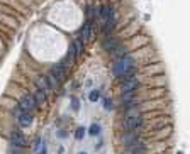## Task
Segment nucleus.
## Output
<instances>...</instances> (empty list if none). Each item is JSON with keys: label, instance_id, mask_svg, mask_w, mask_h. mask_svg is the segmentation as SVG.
Segmentation results:
<instances>
[{"label": "nucleus", "instance_id": "obj_9", "mask_svg": "<svg viewBox=\"0 0 190 154\" xmlns=\"http://www.w3.org/2000/svg\"><path fill=\"white\" fill-rule=\"evenodd\" d=\"M102 46H104V49H105V51H109V53H110L112 49L115 48V46H119V41H117L115 38H109V36H107V38L104 39V42H102Z\"/></svg>", "mask_w": 190, "mask_h": 154}, {"label": "nucleus", "instance_id": "obj_27", "mask_svg": "<svg viewBox=\"0 0 190 154\" xmlns=\"http://www.w3.org/2000/svg\"><path fill=\"white\" fill-rule=\"evenodd\" d=\"M9 154H20V152H15V151H9Z\"/></svg>", "mask_w": 190, "mask_h": 154}, {"label": "nucleus", "instance_id": "obj_10", "mask_svg": "<svg viewBox=\"0 0 190 154\" xmlns=\"http://www.w3.org/2000/svg\"><path fill=\"white\" fill-rule=\"evenodd\" d=\"M92 22L90 21H87L83 24V27H81V38H80V41L81 42H87L88 41V38H90V31H92Z\"/></svg>", "mask_w": 190, "mask_h": 154}, {"label": "nucleus", "instance_id": "obj_25", "mask_svg": "<svg viewBox=\"0 0 190 154\" xmlns=\"http://www.w3.org/2000/svg\"><path fill=\"white\" fill-rule=\"evenodd\" d=\"M37 154H46V144L43 142V146L37 147Z\"/></svg>", "mask_w": 190, "mask_h": 154}, {"label": "nucleus", "instance_id": "obj_6", "mask_svg": "<svg viewBox=\"0 0 190 154\" xmlns=\"http://www.w3.org/2000/svg\"><path fill=\"white\" fill-rule=\"evenodd\" d=\"M138 86H139L138 78H129V80H124V81H122L121 90H122V93H126V92H134Z\"/></svg>", "mask_w": 190, "mask_h": 154}, {"label": "nucleus", "instance_id": "obj_13", "mask_svg": "<svg viewBox=\"0 0 190 154\" xmlns=\"http://www.w3.org/2000/svg\"><path fill=\"white\" fill-rule=\"evenodd\" d=\"M31 122H32V115L31 113H20L19 115V124L22 127H29Z\"/></svg>", "mask_w": 190, "mask_h": 154}, {"label": "nucleus", "instance_id": "obj_28", "mask_svg": "<svg viewBox=\"0 0 190 154\" xmlns=\"http://www.w3.org/2000/svg\"><path fill=\"white\" fill-rule=\"evenodd\" d=\"M78 154H87V152H78Z\"/></svg>", "mask_w": 190, "mask_h": 154}, {"label": "nucleus", "instance_id": "obj_12", "mask_svg": "<svg viewBox=\"0 0 190 154\" xmlns=\"http://www.w3.org/2000/svg\"><path fill=\"white\" fill-rule=\"evenodd\" d=\"M122 56H126V48H124V46H121V44L115 46V48L110 51V58H114L115 61H117V59H121Z\"/></svg>", "mask_w": 190, "mask_h": 154}, {"label": "nucleus", "instance_id": "obj_15", "mask_svg": "<svg viewBox=\"0 0 190 154\" xmlns=\"http://www.w3.org/2000/svg\"><path fill=\"white\" fill-rule=\"evenodd\" d=\"M75 58H76V54H75V48H73V44H70L68 53H66V59H64V61H66V63H73Z\"/></svg>", "mask_w": 190, "mask_h": 154}, {"label": "nucleus", "instance_id": "obj_7", "mask_svg": "<svg viewBox=\"0 0 190 154\" xmlns=\"http://www.w3.org/2000/svg\"><path fill=\"white\" fill-rule=\"evenodd\" d=\"M114 26H115V15H114V10L110 9L109 12V17L105 19V26H104V34L109 36L112 31H114Z\"/></svg>", "mask_w": 190, "mask_h": 154}, {"label": "nucleus", "instance_id": "obj_19", "mask_svg": "<svg viewBox=\"0 0 190 154\" xmlns=\"http://www.w3.org/2000/svg\"><path fill=\"white\" fill-rule=\"evenodd\" d=\"M109 12H110V9H109V7H100V9H98V17H100L102 21H105V19L109 17Z\"/></svg>", "mask_w": 190, "mask_h": 154}, {"label": "nucleus", "instance_id": "obj_14", "mask_svg": "<svg viewBox=\"0 0 190 154\" xmlns=\"http://www.w3.org/2000/svg\"><path fill=\"white\" fill-rule=\"evenodd\" d=\"M134 100H136L134 92H126V93H122V102H124L126 105H132V103H134Z\"/></svg>", "mask_w": 190, "mask_h": 154}, {"label": "nucleus", "instance_id": "obj_18", "mask_svg": "<svg viewBox=\"0 0 190 154\" xmlns=\"http://www.w3.org/2000/svg\"><path fill=\"white\" fill-rule=\"evenodd\" d=\"M37 86H39V90H44L46 92L49 86H48V80H46V76H39L37 78Z\"/></svg>", "mask_w": 190, "mask_h": 154}, {"label": "nucleus", "instance_id": "obj_11", "mask_svg": "<svg viewBox=\"0 0 190 154\" xmlns=\"http://www.w3.org/2000/svg\"><path fill=\"white\" fill-rule=\"evenodd\" d=\"M122 140H124L126 146H129V144L136 142V140H138V134H136V130H127V132L122 136Z\"/></svg>", "mask_w": 190, "mask_h": 154}, {"label": "nucleus", "instance_id": "obj_20", "mask_svg": "<svg viewBox=\"0 0 190 154\" xmlns=\"http://www.w3.org/2000/svg\"><path fill=\"white\" fill-rule=\"evenodd\" d=\"M83 137H85V129H83V127H78V129L75 130V139H76V140H81Z\"/></svg>", "mask_w": 190, "mask_h": 154}, {"label": "nucleus", "instance_id": "obj_16", "mask_svg": "<svg viewBox=\"0 0 190 154\" xmlns=\"http://www.w3.org/2000/svg\"><path fill=\"white\" fill-rule=\"evenodd\" d=\"M32 97H34V100H36V103H41L46 100V92H44V90H37L36 95H32Z\"/></svg>", "mask_w": 190, "mask_h": 154}, {"label": "nucleus", "instance_id": "obj_2", "mask_svg": "<svg viewBox=\"0 0 190 154\" xmlns=\"http://www.w3.org/2000/svg\"><path fill=\"white\" fill-rule=\"evenodd\" d=\"M132 68V58L131 56H122L121 59H117L114 65V75L115 76H124L129 69Z\"/></svg>", "mask_w": 190, "mask_h": 154}, {"label": "nucleus", "instance_id": "obj_1", "mask_svg": "<svg viewBox=\"0 0 190 154\" xmlns=\"http://www.w3.org/2000/svg\"><path fill=\"white\" fill-rule=\"evenodd\" d=\"M142 125V115L138 112V109H131L127 110V115L124 120V127L127 130H138Z\"/></svg>", "mask_w": 190, "mask_h": 154}, {"label": "nucleus", "instance_id": "obj_5", "mask_svg": "<svg viewBox=\"0 0 190 154\" xmlns=\"http://www.w3.org/2000/svg\"><path fill=\"white\" fill-rule=\"evenodd\" d=\"M10 144L15 147H26V137H24V134L19 132V130H14L10 134Z\"/></svg>", "mask_w": 190, "mask_h": 154}, {"label": "nucleus", "instance_id": "obj_17", "mask_svg": "<svg viewBox=\"0 0 190 154\" xmlns=\"http://www.w3.org/2000/svg\"><path fill=\"white\" fill-rule=\"evenodd\" d=\"M73 48H75V54L80 56L81 53H83V42H81L80 39H76V41L73 42Z\"/></svg>", "mask_w": 190, "mask_h": 154}, {"label": "nucleus", "instance_id": "obj_4", "mask_svg": "<svg viewBox=\"0 0 190 154\" xmlns=\"http://www.w3.org/2000/svg\"><path fill=\"white\" fill-rule=\"evenodd\" d=\"M126 154H146V147L141 140H136V142L129 144L127 149H126Z\"/></svg>", "mask_w": 190, "mask_h": 154}, {"label": "nucleus", "instance_id": "obj_22", "mask_svg": "<svg viewBox=\"0 0 190 154\" xmlns=\"http://www.w3.org/2000/svg\"><path fill=\"white\" fill-rule=\"evenodd\" d=\"M98 98H100V92H98V90L90 92V97H88V100H90V102H97Z\"/></svg>", "mask_w": 190, "mask_h": 154}, {"label": "nucleus", "instance_id": "obj_8", "mask_svg": "<svg viewBox=\"0 0 190 154\" xmlns=\"http://www.w3.org/2000/svg\"><path fill=\"white\" fill-rule=\"evenodd\" d=\"M51 75L54 76V78L60 81V80H63V75H64V66L63 63H60V65H54L53 68H51Z\"/></svg>", "mask_w": 190, "mask_h": 154}, {"label": "nucleus", "instance_id": "obj_3", "mask_svg": "<svg viewBox=\"0 0 190 154\" xmlns=\"http://www.w3.org/2000/svg\"><path fill=\"white\" fill-rule=\"evenodd\" d=\"M36 107H37V103L32 95H26L19 100V110L22 113H29V110H36Z\"/></svg>", "mask_w": 190, "mask_h": 154}, {"label": "nucleus", "instance_id": "obj_24", "mask_svg": "<svg viewBox=\"0 0 190 154\" xmlns=\"http://www.w3.org/2000/svg\"><path fill=\"white\" fill-rule=\"evenodd\" d=\"M71 109L73 110H80V102L76 97H71Z\"/></svg>", "mask_w": 190, "mask_h": 154}, {"label": "nucleus", "instance_id": "obj_21", "mask_svg": "<svg viewBox=\"0 0 190 154\" xmlns=\"http://www.w3.org/2000/svg\"><path fill=\"white\" fill-rule=\"evenodd\" d=\"M46 80H48V86H49V88H54V86L58 85V80L54 78L53 75H48V76H46Z\"/></svg>", "mask_w": 190, "mask_h": 154}, {"label": "nucleus", "instance_id": "obj_23", "mask_svg": "<svg viewBox=\"0 0 190 154\" xmlns=\"http://www.w3.org/2000/svg\"><path fill=\"white\" fill-rule=\"evenodd\" d=\"M98 132H100V125H98V124H92L90 125V136H97Z\"/></svg>", "mask_w": 190, "mask_h": 154}, {"label": "nucleus", "instance_id": "obj_26", "mask_svg": "<svg viewBox=\"0 0 190 154\" xmlns=\"http://www.w3.org/2000/svg\"><path fill=\"white\" fill-rule=\"evenodd\" d=\"M110 105H112V103H110V100H105V102H104L105 110H110Z\"/></svg>", "mask_w": 190, "mask_h": 154}, {"label": "nucleus", "instance_id": "obj_29", "mask_svg": "<svg viewBox=\"0 0 190 154\" xmlns=\"http://www.w3.org/2000/svg\"><path fill=\"white\" fill-rule=\"evenodd\" d=\"M176 154H183V152H176Z\"/></svg>", "mask_w": 190, "mask_h": 154}]
</instances>
